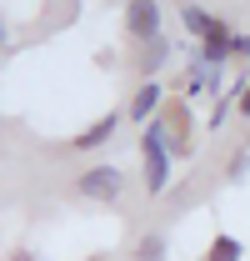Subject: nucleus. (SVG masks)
I'll list each match as a JSON object with an SVG mask.
<instances>
[{"instance_id": "obj_4", "label": "nucleus", "mask_w": 250, "mask_h": 261, "mask_svg": "<svg viewBox=\"0 0 250 261\" xmlns=\"http://www.w3.org/2000/svg\"><path fill=\"white\" fill-rule=\"evenodd\" d=\"M115 130H120V111H105L95 126H85L80 136H75V151H100V146H105Z\"/></svg>"}, {"instance_id": "obj_5", "label": "nucleus", "mask_w": 250, "mask_h": 261, "mask_svg": "<svg viewBox=\"0 0 250 261\" xmlns=\"http://www.w3.org/2000/svg\"><path fill=\"white\" fill-rule=\"evenodd\" d=\"M160 100H165V91H160V81H145L140 91H135V100H130V121H155L160 116Z\"/></svg>"}, {"instance_id": "obj_10", "label": "nucleus", "mask_w": 250, "mask_h": 261, "mask_svg": "<svg viewBox=\"0 0 250 261\" xmlns=\"http://www.w3.org/2000/svg\"><path fill=\"white\" fill-rule=\"evenodd\" d=\"M225 176H230V181H245V176H250V146H240V151L230 156V166H225Z\"/></svg>"}, {"instance_id": "obj_11", "label": "nucleus", "mask_w": 250, "mask_h": 261, "mask_svg": "<svg viewBox=\"0 0 250 261\" xmlns=\"http://www.w3.org/2000/svg\"><path fill=\"white\" fill-rule=\"evenodd\" d=\"M235 111L250 121V81H240V86H235Z\"/></svg>"}, {"instance_id": "obj_7", "label": "nucleus", "mask_w": 250, "mask_h": 261, "mask_svg": "<svg viewBox=\"0 0 250 261\" xmlns=\"http://www.w3.org/2000/svg\"><path fill=\"white\" fill-rule=\"evenodd\" d=\"M170 256V241H165V231H145L140 241H135V261H165Z\"/></svg>"}, {"instance_id": "obj_1", "label": "nucleus", "mask_w": 250, "mask_h": 261, "mask_svg": "<svg viewBox=\"0 0 250 261\" xmlns=\"http://www.w3.org/2000/svg\"><path fill=\"white\" fill-rule=\"evenodd\" d=\"M165 136H170V121H165V116H155V121L145 126V141H140V151H145V191H150V196H160V191H165V181H170Z\"/></svg>"}, {"instance_id": "obj_9", "label": "nucleus", "mask_w": 250, "mask_h": 261, "mask_svg": "<svg viewBox=\"0 0 250 261\" xmlns=\"http://www.w3.org/2000/svg\"><path fill=\"white\" fill-rule=\"evenodd\" d=\"M240 256H245V246H240L235 236H215L210 251H205V261H240Z\"/></svg>"}, {"instance_id": "obj_2", "label": "nucleus", "mask_w": 250, "mask_h": 261, "mask_svg": "<svg viewBox=\"0 0 250 261\" xmlns=\"http://www.w3.org/2000/svg\"><path fill=\"white\" fill-rule=\"evenodd\" d=\"M75 191L85 196V201H120V191H125V171L120 166H85V176L75 181Z\"/></svg>"}, {"instance_id": "obj_6", "label": "nucleus", "mask_w": 250, "mask_h": 261, "mask_svg": "<svg viewBox=\"0 0 250 261\" xmlns=\"http://www.w3.org/2000/svg\"><path fill=\"white\" fill-rule=\"evenodd\" d=\"M180 20H185V31H190V35H200V40H210V35L230 31V25H225L220 15H210L205 5H185V10H180Z\"/></svg>"}, {"instance_id": "obj_3", "label": "nucleus", "mask_w": 250, "mask_h": 261, "mask_svg": "<svg viewBox=\"0 0 250 261\" xmlns=\"http://www.w3.org/2000/svg\"><path fill=\"white\" fill-rule=\"evenodd\" d=\"M125 31L150 45V40H160V31H165V10H160L155 0H130V5H125Z\"/></svg>"}, {"instance_id": "obj_12", "label": "nucleus", "mask_w": 250, "mask_h": 261, "mask_svg": "<svg viewBox=\"0 0 250 261\" xmlns=\"http://www.w3.org/2000/svg\"><path fill=\"white\" fill-rule=\"evenodd\" d=\"M230 56H250V35H230Z\"/></svg>"}, {"instance_id": "obj_8", "label": "nucleus", "mask_w": 250, "mask_h": 261, "mask_svg": "<svg viewBox=\"0 0 250 261\" xmlns=\"http://www.w3.org/2000/svg\"><path fill=\"white\" fill-rule=\"evenodd\" d=\"M165 56H170V40H150V50L140 56V75H145V81H155V70L165 65Z\"/></svg>"}, {"instance_id": "obj_13", "label": "nucleus", "mask_w": 250, "mask_h": 261, "mask_svg": "<svg viewBox=\"0 0 250 261\" xmlns=\"http://www.w3.org/2000/svg\"><path fill=\"white\" fill-rule=\"evenodd\" d=\"M0 50H5V25H0Z\"/></svg>"}]
</instances>
